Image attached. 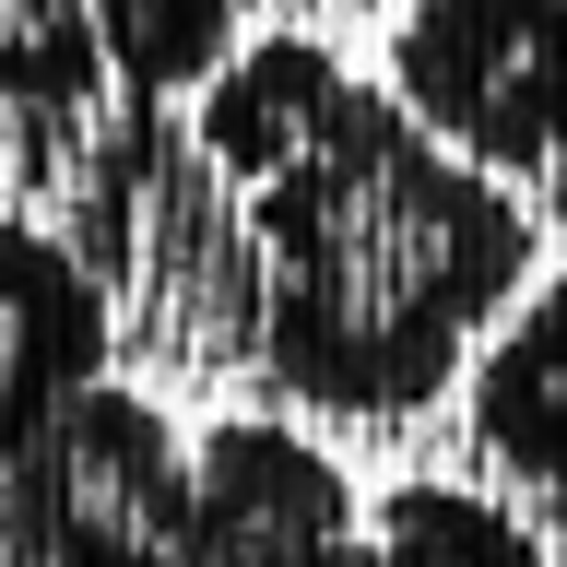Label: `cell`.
I'll use <instances>...</instances> for the list:
<instances>
[{
  "label": "cell",
  "instance_id": "cell-2",
  "mask_svg": "<svg viewBox=\"0 0 567 567\" xmlns=\"http://www.w3.org/2000/svg\"><path fill=\"white\" fill-rule=\"evenodd\" d=\"M0 567H202L189 437L154 390L95 379L0 473Z\"/></svg>",
  "mask_w": 567,
  "mask_h": 567
},
{
  "label": "cell",
  "instance_id": "cell-8",
  "mask_svg": "<svg viewBox=\"0 0 567 567\" xmlns=\"http://www.w3.org/2000/svg\"><path fill=\"white\" fill-rule=\"evenodd\" d=\"M95 60L142 106L202 95L213 71L237 60V0H95Z\"/></svg>",
  "mask_w": 567,
  "mask_h": 567
},
{
  "label": "cell",
  "instance_id": "cell-6",
  "mask_svg": "<svg viewBox=\"0 0 567 567\" xmlns=\"http://www.w3.org/2000/svg\"><path fill=\"white\" fill-rule=\"evenodd\" d=\"M106 331H118L106 284L83 272L48 225L0 213V473H12V450H24L60 402H83V390L106 379Z\"/></svg>",
  "mask_w": 567,
  "mask_h": 567
},
{
  "label": "cell",
  "instance_id": "cell-7",
  "mask_svg": "<svg viewBox=\"0 0 567 567\" xmlns=\"http://www.w3.org/2000/svg\"><path fill=\"white\" fill-rule=\"evenodd\" d=\"M473 390V450L520 485H567V272L520 284V308L485 331V354L461 367Z\"/></svg>",
  "mask_w": 567,
  "mask_h": 567
},
{
  "label": "cell",
  "instance_id": "cell-9",
  "mask_svg": "<svg viewBox=\"0 0 567 567\" xmlns=\"http://www.w3.org/2000/svg\"><path fill=\"white\" fill-rule=\"evenodd\" d=\"M367 544H379V567H544V544H532L485 485H437V473L390 485Z\"/></svg>",
  "mask_w": 567,
  "mask_h": 567
},
{
  "label": "cell",
  "instance_id": "cell-10",
  "mask_svg": "<svg viewBox=\"0 0 567 567\" xmlns=\"http://www.w3.org/2000/svg\"><path fill=\"white\" fill-rule=\"evenodd\" d=\"M95 83V0H0V118H71Z\"/></svg>",
  "mask_w": 567,
  "mask_h": 567
},
{
  "label": "cell",
  "instance_id": "cell-1",
  "mask_svg": "<svg viewBox=\"0 0 567 567\" xmlns=\"http://www.w3.org/2000/svg\"><path fill=\"white\" fill-rule=\"evenodd\" d=\"M260 308L248 343L319 414H425L532 284V213L379 83L331 71L260 177H237Z\"/></svg>",
  "mask_w": 567,
  "mask_h": 567
},
{
  "label": "cell",
  "instance_id": "cell-11",
  "mask_svg": "<svg viewBox=\"0 0 567 567\" xmlns=\"http://www.w3.org/2000/svg\"><path fill=\"white\" fill-rule=\"evenodd\" d=\"M296 567H379V544H367V532H343V544H319V556H296Z\"/></svg>",
  "mask_w": 567,
  "mask_h": 567
},
{
  "label": "cell",
  "instance_id": "cell-4",
  "mask_svg": "<svg viewBox=\"0 0 567 567\" xmlns=\"http://www.w3.org/2000/svg\"><path fill=\"white\" fill-rule=\"evenodd\" d=\"M71 260L118 296V284H154V296H237V319L260 308V260H248V213L237 189H213L202 142L166 131V106H131L106 154L71 189Z\"/></svg>",
  "mask_w": 567,
  "mask_h": 567
},
{
  "label": "cell",
  "instance_id": "cell-3",
  "mask_svg": "<svg viewBox=\"0 0 567 567\" xmlns=\"http://www.w3.org/2000/svg\"><path fill=\"white\" fill-rule=\"evenodd\" d=\"M390 106L461 166L567 154V0H414L390 24Z\"/></svg>",
  "mask_w": 567,
  "mask_h": 567
},
{
  "label": "cell",
  "instance_id": "cell-5",
  "mask_svg": "<svg viewBox=\"0 0 567 567\" xmlns=\"http://www.w3.org/2000/svg\"><path fill=\"white\" fill-rule=\"evenodd\" d=\"M189 532H202V567H296L354 532V485L296 425L237 414L189 450Z\"/></svg>",
  "mask_w": 567,
  "mask_h": 567
}]
</instances>
